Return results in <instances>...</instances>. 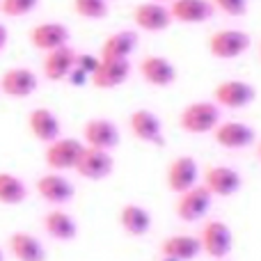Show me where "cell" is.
<instances>
[{
  "label": "cell",
  "instance_id": "obj_1",
  "mask_svg": "<svg viewBox=\"0 0 261 261\" xmlns=\"http://www.w3.org/2000/svg\"><path fill=\"white\" fill-rule=\"evenodd\" d=\"M220 124V106L213 101H193L179 113V128L188 135H206Z\"/></svg>",
  "mask_w": 261,
  "mask_h": 261
},
{
  "label": "cell",
  "instance_id": "obj_2",
  "mask_svg": "<svg viewBox=\"0 0 261 261\" xmlns=\"http://www.w3.org/2000/svg\"><path fill=\"white\" fill-rule=\"evenodd\" d=\"M250 39L248 32L239 30V28H222V30H216L208 35L206 39V48L213 58L218 60H236L243 53H248Z\"/></svg>",
  "mask_w": 261,
  "mask_h": 261
},
{
  "label": "cell",
  "instance_id": "obj_3",
  "mask_svg": "<svg viewBox=\"0 0 261 261\" xmlns=\"http://www.w3.org/2000/svg\"><path fill=\"white\" fill-rule=\"evenodd\" d=\"M83 149H85L83 140L62 138V135H60L58 140H53V142L46 144L44 163L50 167V172H69V170L76 167Z\"/></svg>",
  "mask_w": 261,
  "mask_h": 261
},
{
  "label": "cell",
  "instance_id": "obj_4",
  "mask_svg": "<svg viewBox=\"0 0 261 261\" xmlns=\"http://www.w3.org/2000/svg\"><path fill=\"white\" fill-rule=\"evenodd\" d=\"M199 245H202V254L211 259H225L231 252L234 245V236L227 222L222 220H208L199 231Z\"/></svg>",
  "mask_w": 261,
  "mask_h": 261
},
{
  "label": "cell",
  "instance_id": "obj_5",
  "mask_svg": "<svg viewBox=\"0 0 261 261\" xmlns=\"http://www.w3.org/2000/svg\"><path fill=\"white\" fill-rule=\"evenodd\" d=\"M254 99H257L254 85H250V83H245V81H239V78L218 83L216 90H213V103L222 106V108H229V110L248 108Z\"/></svg>",
  "mask_w": 261,
  "mask_h": 261
},
{
  "label": "cell",
  "instance_id": "obj_6",
  "mask_svg": "<svg viewBox=\"0 0 261 261\" xmlns=\"http://www.w3.org/2000/svg\"><path fill=\"white\" fill-rule=\"evenodd\" d=\"M113 170H115L113 153L103 151V149H92V147L83 149L81 158H78L76 167H73V172L87 181H103L113 174Z\"/></svg>",
  "mask_w": 261,
  "mask_h": 261
},
{
  "label": "cell",
  "instance_id": "obj_7",
  "mask_svg": "<svg viewBox=\"0 0 261 261\" xmlns=\"http://www.w3.org/2000/svg\"><path fill=\"white\" fill-rule=\"evenodd\" d=\"M211 199H213V195L208 193L202 184H197V186L188 188L186 193H181L179 197H176L174 211H176V216H179V220L197 222L208 213V208H211Z\"/></svg>",
  "mask_w": 261,
  "mask_h": 261
},
{
  "label": "cell",
  "instance_id": "obj_8",
  "mask_svg": "<svg viewBox=\"0 0 261 261\" xmlns=\"http://www.w3.org/2000/svg\"><path fill=\"white\" fill-rule=\"evenodd\" d=\"M35 190L44 202L53 204V206H64V204H69L73 199V193H76L73 184L62 172H46V174H41L35 184Z\"/></svg>",
  "mask_w": 261,
  "mask_h": 261
},
{
  "label": "cell",
  "instance_id": "obj_9",
  "mask_svg": "<svg viewBox=\"0 0 261 261\" xmlns=\"http://www.w3.org/2000/svg\"><path fill=\"white\" fill-rule=\"evenodd\" d=\"M241 174L229 165H211L204 170L202 186L213 195V197H231L241 190Z\"/></svg>",
  "mask_w": 261,
  "mask_h": 261
},
{
  "label": "cell",
  "instance_id": "obj_10",
  "mask_svg": "<svg viewBox=\"0 0 261 261\" xmlns=\"http://www.w3.org/2000/svg\"><path fill=\"white\" fill-rule=\"evenodd\" d=\"M130 21L142 32H163L172 25V16L167 5L153 3V0L135 5L133 12H130Z\"/></svg>",
  "mask_w": 261,
  "mask_h": 261
},
{
  "label": "cell",
  "instance_id": "obj_11",
  "mask_svg": "<svg viewBox=\"0 0 261 261\" xmlns=\"http://www.w3.org/2000/svg\"><path fill=\"white\" fill-rule=\"evenodd\" d=\"M165 184L174 195L186 193L188 188L199 184V165L193 156H176L167 165Z\"/></svg>",
  "mask_w": 261,
  "mask_h": 261
},
{
  "label": "cell",
  "instance_id": "obj_12",
  "mask_svg": "<svg viewBox=\"0 0 261 261\" xmlns=\"http://www.w3.org/2000/svg\"><path fill=\"white\" fill-rule=\"evenodd\" d=\"M39 87V78L28 67H12L0 76V92L9 99H28Z\"/></svg>",
  "mask_w": 261,
  "mask_h": 261
},
{
  "label": "cell",
  "instance_id": "obj_13",
  "mask_svg": "<svg viewBox=\"0 0 261 261\" xmlns=\"http://www.w3.org/2000/svg\"><path fill=\"white\" fill-rule=\"evenodd\" d=\"M138 71L142 81L151 87H170L176 83V67L165 58V55H144L138 64Z\"/></svg>",
  "mask_w": 261,
  "mask_h": 261
},
{
  "label": "cell",
  "instance_id": "obj_14",
  "mask_svg": "<svg viewBox=\"0 0 261 261\" xmlns=\"http://www.w3.org/2000/svg\"><path fill=\"white\" fill-rule=\"evenodd\" d=\"M83 144L92 149L113 151L119 144V128L106 117H92L83 126Z\"/></svg>",
  "mask_w": 261,
  "mask_h": 261
},
{
  "label": "cell",
  "instance_id": "obj_15",
  "mask_svg": "<svg viewBox=\"0 0 261 261\" xmlns=\"http://www.w3.org/2000/svg\"><path fill=\"white\" fill-rule=\"evenodd\" d=\"M130 62L128 60H108L99 58L94 73L90 76V83L96 90H115V87L124 85L130 76Z\"/></svg>",
  "mask_w": 261,
  "mask_h": 261
},
{
  "label": "cell",
  "instance_id": "obj_16",
  "mask_svg": "<svg viewBox=\"0 0 261 261\" xmlns=\"http://www.w3.org/2000/svg\"><path fill=\"white\" fill-rule=\"evenodd\" d=\"M28 37H30V44L35 46L37 50L48 53V50L69 46L71 32H69V28L60 21H46V23H37Z\"/></svg>",
  "mask_w": 261,
  "mask_h": 261
},
{
  "label": "cell",
  "instance_id": "obj_17",
  "mask_svg": "<svg viewBox=\"0 0 261 261\" xmlns=\"http://www.w3.org/2000/svg\"><path fill=\"white\" fill-rule=\"evenodd\" d=\"M128 128L135 140L144 144H163V122L156 113L147 108H138L130 113Z\"/></svg>",
  "mask_w": 261,
  "mask_h": 261
},
{
  "label": "cell",
  "instance_id": "obj_18",
  "mask_svg": "<svg viewBox=\"0 0 261 261\" xmlns=\"http://www.w3.org/2000/svg\"><path fill=\"white\" fill-rule=\"evenodd\" d=\"M257 133H254L252 126L243 122H220L216 128H213V140H216L218 147L222 149H245L254 142Z\"/></svg>",
  "mask_w": 261,
  "mask_h": 261
},
{
  "label": "cell",
  "instance_id": "obj_19",
  "mask_svg": "<svg viewBox=\"0 0 261 261\" xmlns=\"http://www.w3.org/2000/svg\"><path fill=\"white\" fill-rule=\"evenodd\" d=\"M76 55L78 53L71 46H62V48L44 53V60H41V73H44V78L50 83L67 81L71 69L76 67Z\"/></svg>",
  "mask_w": 261,
  "mask_h": 261
},
{
  "label": "cell",
  "instance_id": "obj_20",
  "mask_svg": "<svg viewBox=\"0 0 261 261\" xmlns=\"http://www.w3.org/2000/svg\"><path fill=\"white\" fill-rule=\"evenodd\" d=\"M172 21L186 23V25H195V23H206L213 16L216 7L211 0H172L167 5Z\"/></svg>",
  "mask_w": 261,
  "mask_h": 261
},
{
  "label": "cell",
  "instance_id": "obj_21",
  "mask_svg": "<svg viewBox=\"0 0 261 261\" xmlns=\"http://www.w3.org/2000/svg\"><path fill=\"white\" fill-rule=\"evenodd\" d=\"M28 128H30L32 135H35V140H39V142H44V144L58 140L60 133H62L58 115L48 108L30 110V113H28Z\"/></svg>",
  "mask_w": 261,
  "mask_h": 261
},
{
  "label": "cell",
  "instance_id": "obj_22",
  "mask_svg": "<svg viewBox=\"0 0 261 261\" xmlns=\"http://www.w3.org/2000/svg\"><path fill=\"white\" fill-rule=\"evenodd\" d=\"M41 227H44V231L53 241H62V243L73 241L76 234H78L76 220H73L64 208H58V206L44 213V218H41Z\"/></svg>",
  "mask_w": 261,
  "mask_h": 261
},
{
  "label": "cell",
  "instance_id": "obj_23",
  "mask_svg": "<svg viewBox=\"0 0 261 261\" xmlns=\"http://www.w3.org/2000/svg\"><path fill=\"white\" fill-rule=\"evenodd\" d=\"M202 254V245H199L197 236L190 234H174L163 239L161 243V257H170L176 261H190L197 259Z\"/></svg>",
  "mask_w": 261,
  "mask_h": 261
},
{
  "label": "cell",
  "instance_id": "obj_24",
  "mask_svg": "<svg viewBox=\"0 0 261 261\" xmlns=\"http://www.w3.org/2000/svg\"><path fill=\"white\" fill-rule=\"evenodd\" d=\"M7 248L16 261H46V250L41 241L25 231H14L7 241Z\"/></svg>",
  "mask_w": 261,
  "mask_h": 261
},
{
  "label": "cell",
  "instance_id": "obj_25",
  "mask_svg": "<svg viewBox=\"0 0 261 261\" xmlns=\"http://www.w3.org/2000/svg\"><path fill=\"white\" fill-rule=\"evenodd\" d=\"M135 46H138V35H135L133 30H117L103 39L101 50H99V58L128 60L130 55H133Z\"/></svg>",
  "mask_w": 261,
  "mask_h": 261
},
{
  "label": "cell",
  "instance_id": "obj_26",
  "mask_svg": "<svg viewBox=\"0 0 261 261\" xmlns=\"http://www.w3.org/2000/svg\"><path fill=\"white\" fill-rule=\"evenodd\" d=\"M119 227L128 236H147L151 229V213L140 204H124L119 208Z\"/></svg>",
  "mask_w": 261,
  "mask_h": 261
},
{
  "label": "cell",
  "instance_id": "obj_27",
  "mask_svg": "<svg viewBox=\"0 0 261 261\" xmlns=\"http://www.w3.org/2000/svg\"><path fill=\"white\" fill-rule=\"evenodd\" d=\"M28 197V186L21 176L12 172H0V204L5 206H18Z\"/></svg>",
  "mask_w": 261,
  "mask_h": 261
},
{
  "label": "cell",
  "instance_id": "obj_28",
  "mask_svg": "<svg viewBox=\"0 0 261 261\" xmlns=\"http://www.w3.org/2000/svg\"><path fill=\"white\" fill-rule=\"evenodd\" d=\"M73 14L87 21H99L108 16V0H71Z\"/></svg>",
  "mask_w": 261,
  "mask_h": 261
},
{
  "label": "cell",
  "instance_id": "obj_29",
  "mask_svg": "<svg viewBox=\"0 0 261 261\" xmlns=\"http://www.w3.org/2000/svg\"><path fill=\"white\" fill-rule=\"evenodd\" d=\"M41 0H0V12L9 18H21L32 14Z\"/></svg>",
  "mask_w": 261,
  "mask_h": 261
},
{
  "label": "cell",
  "instance_id": "obj_30",
  "mask_svg": "<svg viewBox=\"0 0 261 261\" xmlns=\"http://www.w3.org/2000/svg\"><path fill=\"white\" fill-rule=\"evenodd\" d=\"M211 5L231 18H241L248 12V0H211Z\"/></svg>",
  "mask_w": 261,
  "mask_h": 261
},
{
  "label": "cell",
  "instance_id": "obj_31",
  "mask_svg": "<svg viewBox=\"0 0 261 261\" xmlns=\"http://www.w3.org/2000/svg\"><path fill=\"white\" fill-rule=\"evenodd\" d=\"M96 64H99V55H90V53H78L76 55V69H81V71H85L87 76H92L96 69Z\"/></svg>",
  "mask_w": 261,
  "mask_h": 261
},
{
  "label": "cell",
  "instance_id": "obj_32",
  "mask_svg": "<svg viewBox=\"0 0 261 261\" xmlns=\"http://www.w3.org/2000/svg\"><path fill=\"white\" fill-rule=\"evenodd\" d=\"M67 81L71 83V85L81 87V85H85V83H90V76H87L85 71H81V69H76V67H73V69H71V73H69V76H67Z\"/></svg>",
  "mask_w": 261,
  "mask_h": 261
},
{
  "label": "cell",
  "instance_id": "obj_33",
  "mask_svg": "<svg viewBox=\"0 0 261 261\" xmlns=\"http://www.w3.org/2000/svg\"><path fill=\"white\" fill-rule=\"evenodd\" d=\"M7 41H9V30L3 25V23H0V50L7 46Z\"/></svg>",
  "mask_w": 261,
  "mask_h": 261
},
{
  "label": "cell",
  "instance_id": "obj_34",
  "mask_svg": "<svg viewBox=\"0 0 261 261\" xmlns=\"http://www.w3.org/2000/svg\"><path fill=\"white\" fill-rule=\"evenodd\" d=\"M153 3H161V5H170L172 0H153Z\"/></svg>",
  "mask_w": 261,
  "mask_h": 261
},
{
  "label": "cell",
  "instance_id": "obj_35",
  "mask_svg": "<svg viewBox=\"0 0 261 261\" xmlns=\"http://www.w3.org/2000/svg\"><path fill=\"white\" fill-rule=\"evenodd\" d=\"M0 261H5V252H3V248H0Z\"/></svg>",
  "mask_w": 261,
  "mask_h": 261
},
{
  "label": "cell",
  "instance_id": "obj_36",
  "mask_svg": "<svg viewBox=\"0 0 261 261\" xmlns=\"http://www.w3.org/2000/svg\"><path fill=\"white\" fill-rule=\"evenodd\" d=\"M161 261H176V259H170V257H163Z\"/></svg>",
  "mask_w": 261,
  "mask_h": 261
},
{
  "label": "cell",
  "instance_id": "obj_37",
  "mask_svg": "<svg viewBox=\"0 0 261 261\" xmlns=\"http://www.w3.org/2000/svg\"><path fill=\"white\" fill-rule=\"evenodd\" d=\"M257 151H259V158H261V142H259V149H257Z\"/></svg>",
  "mask_w": 261,
  "mask_h": 261
},
{
  "label": "cell",
  "instance_id": "obj_38",
  "mask_svg": "<svg viewBox=\"0 0 261 261\" xmlns=\"http://www.w3.org/2000/svg\"><path fill=\"white\" fill-rule=\"evenodd\" d=\"M259 55H261V46H259Z\"/></svg>",
  "mask_w": 261,
  "mask_h": 261
}]
</instances>
